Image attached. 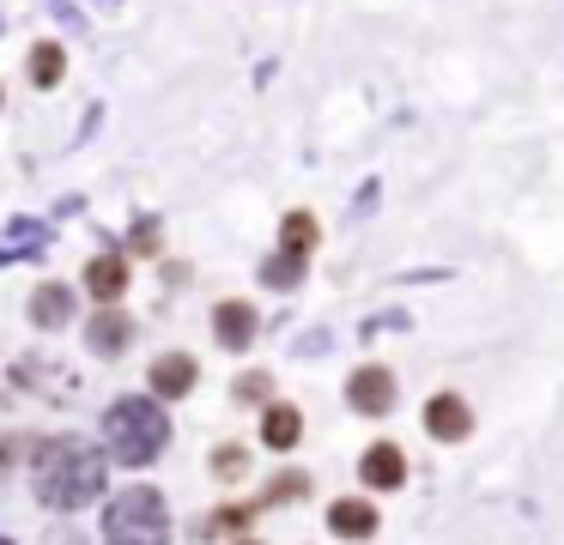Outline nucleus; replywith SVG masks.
I'll return each mask as SVG.
<instances>
[{
    "mask_svg": "<svg viewBox=\"0 0 564 545\" xmlns=\"http://www.w3.org/2000/svg\"><path fill=\"white\" fill-rule=\"evenodd\" d=\"M37 497L50 509H86L91 497H104V455L79 436H62L37 455Z\"/></svg>",
    "mask_w": 564,
    "mask_h": 545,
    "instance_id": "f257e3e1",
    "label": "nucleus"
},
{
    "mask_svg": "<svg viewBox=\"0 0 564 545\" xmlns=\"http://www.w3.org/2000/svg\"><path fill=\"white\" fill-rule=\"evenodd\" d=\"M104 436H110V455L122 467H147L159 460V448L171 443V418H164L152 400H116L110 418H104Z\"/></svg>",
    "mask_w": 564,
    "mask_h": 545,
    "instance_id": "f03ea898",
    "label": "nucleus"
},
{
    "mask_svg": "<svg viewBox=\"0 0 564 545\" xmlns=\"http://www.w3.org/2000/svg\"><path fill=\"white\" fill-rule=\"evenodd\" d=\"M104 539L110 545H171V515H164V497L134 484V491H116L110 515H104Z\"/></svg>",
    "mask_w": 564,
    "mask_h": 545,
    "instance_id": "7ed1b4c3",
    "label": "nucleus"
},
{
    "mask_svg": "<svg viewBox=\"0 0 564 545\" xmlns=\"http://www.w3.org/2000/svg\"><path fill=\"white\" fill-rule=\"evenodd\" d=\"M346 400H352L358 412H370V418H382V412L394 406V375L382 370V363H365V370H352V382H346Z\"/></svg>",
    "mask_w": 564,
    "mask_h": 545,
    "instance_id": "20e7f679",
    "label": "nucleus"
},
{
    "mask_svg": "<svg viewBox=\"0 0 564 545\" xmlns=\"http://www.w3.org/2000/svg\"><path fill=\"white\" fill-rule=\"evenodd\" d=\"M425 430L437 436V443H462L467 430H474V412H467L462 394H437L425 406Z\"/></svg>",
    "mask_w": 564,
    "mask_h": 545,
    "instance_id": "39448f33",
    "label": "nucleus"
},
{
    "mask_svg": "<svg viewBox=\"0 0 564 545\" xmlns=\"http://www.w3.org/2000/svg\"><path fill=\"white\" fill-rule=\"evenodd\" d=\"M358 472H365L370 491H394V484H406V455L394 443H377L365 460H358Z\"/></svg>",
    "mask_w": 564,
    "mask_h": 545,
    "instance_id": "423d86ee",
    "label": "nucleus"
},
{
    "mask_svg": "<svg viewBox=\"0 0 564 545\" xmlns=\"http://www.w3.org/2000/svg\"><path fill=\"white\" fill-rule=\"evenodd\" d=\"M328 527L340 533V539H370V533H377V509H370L365 497H340V503L328 509Z\"/></svg>",
    "mask_w": 564,
    "mask_h": 545,
    "instance_id": "0eeeda50",
    "label": "nucleus"
},
{
    "mask_svg": "<svg viewBox=\"0 0 564 545\" xmlns=\"http://www.w3.org/2000/svg\"><path fill=\"white\" fill-rule=\"evenodd\" d=\"M152 388H159L164 400H183L188 388H195V358H183V351L159 358V363H152Z\"/></svg>",
    "mask_w": 564,
    "mask_h": 545,
    "instance_id": "6e6552de",
    "label": "nucleus"
},
{
    "mask_svg": "<svg viewBox=\"0 0 564 545\" xmlns=\"http://www.w3.org/2000/svg\"><path fill=\"white\" fill-rule=\"evenodd\" d=\"M86 285H91V297H98V303H116L128 291V266L116 261V254H98V261L86 266Z\"/></svg>",
    "mask_w": 564,
    "mask_h": 545,
    "instance_id": "1a4fd4ad",
    "label": "nucleus"
},
{
    "mask_svg": "<svg viewBox=\"0 0 564 545\" xmlns=\"http://www.w3.org/2000/svg\"><path fill=\"white\" fill-rule=\"evenodd\" d=\"M219 339L231 351H243L249 339H256V309H249V303H219Z\"/></svg>",
    "mask_w": 564,
    "mask_h": 545,
    "instance_id": "9d476101",
    "label": "nucleus"
},
{
    "mask_svg": "<svg viewBox=\"0 0 564 545\" xmlns=\"http://www.w3.org/2000/svg\"><path fill=\"white\" fill-rule=\"evenodd\" d=\"M67 315H74V297H67V285H43L37 297H31V321H37V327H62Z\"/></svg>",
    "mask_w": 564,
    "mask_h": 545,
    "instance_id": "9b49d317",
    "label": "nucleus"
},
{
    "mask_svg": "<svg viewBox=\"0 0 564 545\" xmlns=\"http://www.w3.org/2000/svg\"><path fill=\"white\" fill-rule=\"evenodd\" d=\"M128 334H134V327H128V315L110 303V309H104L98 321H91V351H122V346H128Z\"/></svg>",
    "mask_w": 564,
    "mask_h": 545,
    "instance_id": "f8f14e48",
    "label": "nucleus"
},
{
    "mask_svg": "<svg viewBox=\"0 0 564 545\" xmlns=\"http://www.w3.org/2000/svg\"><path fill=\"white\" fill-rule=\"evenodd\" d=\"M297 430H304V418H297L292 406H268V418H261V436H268V448H292Z\"/></svg>",
    "mask_w": 564,
    "mask_h": 545,
    "instance_id": "ddd939ff",
    "label": "nucleus"
},
{
    "mask_svg": "<svg viewBox=\"0 0 564 545\" xmlns=\"http://www.w3.org/2000/svg\"><path fill=\"white\" fill-rule=\"evenodd\" d=\"M280 249H285V254H304V261H310V249H316V218H310V212H292V218H285Z\"/></svg>",
    "mask_w": 564,
    "mask_h": 545,
    "instance_id": "4468645a",
    "label": "nucleus"
},
{
    "mask_svg": "<svg viewBox=\"0 0 564 545\" xmlns=\"http://www.w3.org/2000/svg\"><path fill=\"white\" fill-rule=\"evenodd\" d=\"M31 79H37V85H55V79H62V48H55V43H37V48H31Z\"/></svg>",
    "mask_w": 564,
    "mask_h": 545,
    "instance_id": "2eb2a0df",
    "label": "nucleus"
},
{
    "mask_svg": "<svg viewBox=\"0 0 564 545\" xmlns=\"http://www.w3.org/2000/svg\"><path fill=\"white\" fill-rule=\"evenodd\" d=\"M297 273H304V254H285V249H280V261L261 266V279H268V285H297Z\"/></svg>",
    "mask_w": 564,
    "mask_h": 545,
    "instance_id": "dca6fc26",
    "label": "nucleus"
},
{
    "mask_svg": "<svg viewBox=\"0 0 564 545\" xmlns=\"http://www.w3.org/2000/svg\"><path fill=\"white\" fill-rule=\"evenodd\" d=\"M304 491H310L304 472H280V479L268 484V503H292V497H304Z\"/></svg>",
    "mask_w": 564,
    "mask_h": 545,
    "instance_id": "f3484780",
    "label": "nucleus"
},
{
    "mask_svg": "<svg viewBox=\"0 0 564 545\" xmlns=\"http://www.w3.org/2000/svg\"><path fill=\"white\" fill-rule=\"evenodd\" d=\"M213 467H219V479H237V472L249 467V455H243V448H225V455L213 460Z\"/></svg>",
    "mask_w": 564,
    "mask_h": 545,
    "instance_id": "a211bd4d",
    "label": "nucleus"
},
{
    "mask_svg": "<svg viewBox=\"0 0 564 545\" xmlns=\"http://www.w3.org/2000/svg\"><path fill=\"white\" fill-rule=\"evenodd\" d=\"M268 394H273L268 375H243V382H237V400H268Z\"/></svg>",
    "mask_w": 564,
    "mask_h": 545,
    "instance_id": "6ab92c4d",
    "label": "nucleus"
},
{
    "mask_svg": "<svg viewBox=\"0 0 564 545\" xmlns=\"http://www.w3.org/2000/svg\"><path fill=\"white\" fill-rule=\"evenodd\" d=\"M7 467H13V443L0 436V479H7Z\"/></svg>",
    "mask_w": 564,
    "mask_h": 545,
    "instance_id": "aec40b11",
    "label": "nucleus"
},
{
    "mask_svg": "<svg viewBox=\"0 0 564 545\" xmlns=\"http://www.w3.org/2000/svg\"><path fill=\"white\" fill-rule=\"evenodd\" d=\"M237 545H256V539H237Z\"/></svg>",
    "mask_w": 564,
    "mask_h": 545,
    "instance_id": "412c9836",
    "label": "nucleus"
},
{
    "mask_svg": "<svg viewBox=\"0 0 564 545\" xmlns=\"http://www.w3.org/2000/svg\"><path fill=\"white\" fill-rule=\"evenodd\" d=\"M0 545H13V539H0Z\"/></svg>",
    "mask_w": 564,
    "mask_h": 545,
    "instance_id": "4be33fe9",
    "label": "nucleus"
}]
</instances>
